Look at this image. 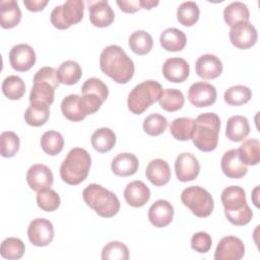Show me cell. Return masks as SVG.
I'll list each match as a JSON object with an SVG mask.
<instances>
[{
	"mask_svg": "<svg viewBox=\"0 0 260 260\" xmlns=\"http://www.w3.org/2000/svg\"><path fill=\"white\" fill-rule=\"evenodd\" d=\"M32 81H34V85L29 93V102L30 103L42 102V103L51 105L54 102L56 87L47 81H42V80H32Z\"/></svg>",
	"mask_w": 260,
	"mask_h": 260,
	"instance_id": "cell-33",
	"label": "cell"
},
{
	"mask_svg": "<svg viewBox=\"0 0 260 260\" xmlns=\"http://www.w3.org/2000/svg\"><path fill=\"white\" fill-rule=\"evenodd\" d=\"M61 111L66 119L72 122H79L87 115H91L82 95L69 94L61 102Z\"/></svg>",
	"mask_w": 260,
	"mask_h": 260,
	"instance_id": "cell-16",
	"label": "cell"
},
{
	"mask_svg": "<svg viewBox=\"0 0 260 260\" xmlns=\"http://www.w3.org/2000/svg\"><path fill=\"white\" fill-rule=\"evenodd\" d=\"M174 216L173 205L164 199L156 200L148 209V219L155 228H165L169 225Z\"/></svg>",
	"mask_w": 260,
	"mask_h": 260,
	"instance_id": "cell-20",
	"label": "cell"
},
{
	"mask_svg": "<svg viewBox=\"0 0 260 260\" xmlns=\"http://www.w3.org/2000/svg\"><path fill=\"white\" fill-rule=\"evenodd\" d=\"M138 158L129 152L117 154L111 164L112 172L119 177H128L134 175L138 170Z\"/></svg>",
	"mask_w": 260,
	"mask_h": 260,
	"instance_id": "cell-24",
	"label": "cell"
},
{
	"mask_svg": "<svg viewBox=\"0 0 260 260\" xmlns=\"http://www.w3.org/2000/svg\"><path fill=\"white\" fill-rule=\"evenodd\" d=\"M158 1H153V0H140V5L141 8L144 9H151L152 7L158 5Z\"/></svg>",
	"mask_w": 260,
	"mask_h": 260,
	"instance_id": "cell-51",
	"label": "cell"
},
{
	"mask_svg": "<svg viewBox=\"0 0 260 260\" xmlns=\"http://www.w3.org/2000/svg\"><path fill=\"white\" fill-rule=\"evenodd\" d=\"M190 73L188 62L179 57L169 58L162 65V74L165 78L171 82L180 83L185 81Z\"/></svg>",
	"mask_w": 260,
	"mask_h": 260,
	"instance_id": "cell-18",
	"label": "cell"
},
{
	"mask_svg": "<svg viewBox=\"0 0 260 260\" xmlns=\"http://www.w3.org/2000/svg\"><path fill=\"white\" fill-rule=\"evenodd\" d=\"M238 151L241 160L246 166H256L260 161V142L258 139L245 140Z\"/></svg>",
	"mask_w": 260,
	"mask_h": 260,
	"instance_id": "cell-35",
	"label": "cell"
},
{
	"mask_svg": "<svg viewBox=\"0 0 260 260\" xmlns=\"http://www.w3.org/2000/svg\"><path fill=\"white\" fill-rule=\"evenodd\" d=\"M0 152L3 157H12L19 149L20 141L16 133L12 131H4L0 136Z\"/></svg>",
	"mask_w": 260,
	"mask_h": 260,
	"instance_id": "cell-44",
	"label": "cell"
},
{
	"mask_svg": "<svg viewBox=\"0 0 260 260\" xmlns=\"http://www.w3.org/2000/svg\"><path fill=\"white\" fill-rule=\"evenodd\" d=\"M128 44L132 52L137 55L148 54L153 46V40L149 32L145 30H135L129 37Z\"/></svg>",
	"mask_w": 260,
	"mask_h": 260,
	"instance_id": "cell-32",
	"label": "cell"
},
{
	"mask_svg": "<svg viewBox=\"0 0 260 260\" xmlns=\"http://www.w3.org/2000/svg\"><path fill=\"white\" fill-rule=\"evenodd\" d=\"M181 200L198 217L209 216L214 208L211 194L200 186H190L184 189L181 193Z\"/></svg>",
	"mask_w": 260,
	"mask_h": 260,
	"instance_id": "cell-7",
	"label": "cell"
},
{
	"mask_svg": "<svg viewBox=\"0 0 260 260\" xmlns=\"http://www.w3.org/2000/svg\"><path fill=\"white\" fill-rule=\"evenodd\" d=\"M26 182L29 188L36 192L50 189L54 182L53 173L43 164L32 165L26 173Z\"/></svg>",
	"mask_w": 260,
	"mask_h": 260,
	"instance_id": "cell-15",
	"label": "cell"
},
{
	"mask_svg": "<svg viewBox=\"0 0 260 260\" xmlns=\"http://www.w3.org/2000/svg\"><path fill=\"white\" fill-rule=\"evenodd\" d=\"M195 129V119L191 118H177L173 120L170 125V132L174 138L180 141H187L192 139Z\"/></svg>",
	"mask_w": 260,
	"mask_h": 260,
	"instance_id": "cell-31",
	"label": "cell"
},
{
	"mask_svg": "<svg viewBox=\"0 0 260 260\" xmlns=\"http://www.w3.org/2000/svg\"><path fill=\"white\" fill-rule=\"evenodd\" d=\"M21 19V11L15 0L0 1V24L3 28L16 26Z\"/></svg>",
	"mask_w": 260,
	"mask_h": 260,
	"instance_id": "cell-27",
	"label": "cell"
},
{
	"mask_svg": "<svg viewBox=\"0 0 260 260\" xmlns=\"http://www.w3.org/2000/svg\"><path fill=\"white\" fill-rule=\"evenodd\" d=\"M64 146V139L61 133L55 130L46 131L41 138V147L49 155H57Z\"/></svg>",
	"mask_w": 260,
	"mask_h": 260,
	"instance_id": "cell-38",
	"label": "cell"
},
{
	"mask_svg": "<svg viewBox=\"0 0 260 260\" xmlns=\"http://www.w3.org/2000/svg\"><path fill=\"white\" fill-rule=\"evenodd\" d=\"M159 43L162 49L166 51L179 52L185 48L187 37L181 29L176 27H169L160 34Z\"/></svg>",
	"mask_w": 260,
	"mask_h": 260,
	"instance_id": "cell-26",
	"label": "cell"
},
{
	"mask_svg": "<svg viewBox=\"0 0 260 260\" xmlns=\"http://www.w3.org/2000/svg\"><path fill=\"white\" fill-rule=\"evenodd\" d=\"M216 88L208 82H195L188 90L189 102L197 108H204L213 105L216 101Z\"/></svg>",
	"mask_w": 260,
	"mask_h": 260,
	"instance_id": "cell-11",
	"label": "cell"
},
{
	"mask_svg": "<svg viewBox=\"0 0 260 260\" xmlns=\"http://www.w3.org/2000/svg\"><path fill=\"white\" fill-rule=\"evenodd\" d=\"M221 203L224 207V215L235 225H246L252 217L253 212L246 200V193L240 186H229L221 192Z\"/></svg>",
	"mask_w": 260,
	"mask_h": 260,
	"instance_id": "cell-2",
	"label": "cell"
},
{
	"mask_svg": "<svg viewBox=\"0 0 260 260\" xmlns=\"http://www.w3.org/2000/svg\"><path fill=\"white\" fill-rule=\"evenodd\" d=\"M82 94L86 93H92L101 98L104 102L108 99L109 95V89L105 82H103L101 79L96 77H91L85 80L81 87Z\"/></svg>",
	"mask_w": 260,
	"mask_h": 260,
	"instance_id": "cell-46",
	"label": "cell"
},
{
	"mask_svg": "<svg viewBox=\"0 0 260 260\" xmlns=\"http://www.w3.org/2000/svg\"><path fill=\"white\" fill-rule=\"evenodd\" d=\"M2 91L9 100H19L25 92L24 81L17 75H9L2 82Z\"/></svg>",
	"mask_w": 260,
	"mask_h": 260,
	"instance_id": "cell-41",
	"label": "cell"
},
{
	"mask_svg": "<svg viewBox=\"0 0 260 260\" xmlns=\"http://www.w3.org/2000/svg\"><path fill=\"white\" fill-rule=\"evenodd\" d=\"M223 18L229 26H233L239 21H249L250 12L246 4L240 1L232 2L223 10Z\"/></svg>",
	"mask_w": 260,
	"mask_h": 260,
	"instance_id": "cell-34",
	"label": "cell"
},
{
	"mask_svg": "<svg viewBox=\"0 0 260 260\" xmlns=\"http://www.w3.org/2000/svg\"><path fill=\"white\" fill-rule=\"evenodd\" d=\"M49 106L50 105L42 102L30 103L24 113L25 122L32 127H40L46 124L50 117Z\"/></svg>",
	"mask_w": 260,
	"mask_h": 260,
	"instance_id": "cell-28",
	"label": "cell"
},
{
	"mask_svg": "<svg viewBox=\"0 0 260 260\" xmlns=\"http://www.w3.org/2000/svg\"><path fill=\"white\" fill-rule=\"evenodd\" d=\"M195 70L197 75L203 79H214L222 72V62L215 55L204 54L197 59Z\"/></svg>",
	"mask_w": 260,
	"mask_h": 260,
	"instance_id": "cell-21",
	"label": "cell"
},
{
	"mask_svg": "<svg viewBox=\"0 0 260 260\" xmlns=\"http://www.w3.org/2000/svg\"><path fill=\"white\" fill-rule=\"evenodd\" d=\"M250 133L249 121L246 117L241 115L232 116L228 119L225 136L234 142L244 140Z\"/></svg>",
	"mask_w": 260,
	"mask_h": 260,
	"instance_id": "cell-25",
	"label": "cell"
},
{
	"mask_svg": "<svg viewBox=\"0 0 260 260\" xmlns=\"http://www.w3.org/2000/svg\"><path fill=\"white\" fill-rule=\"evenodd\" d=\"M116 134L114 133V131L110 128H99L96 129L90 138V142L92 147L101 152V153H105L110 151L116 144Z\"/></svg>",
	"mask_w": 260,
	"mask_h": 260,
	"instance_id": "cell-29",
	"label": "cell"
},
{
	"mask_svg": "<svg viewBox=\"0 0 260 260\" xmlns=\"http://www.w3.org/2000/svg\"><path fill=\"white\" fill-rule=\"evenodd\" d=\"M212 245V240L209 234L198 232L191 238V248L198 253H207Z\"/></svg>",
	"mask_w": 260,
	"mask_h": 260,
	"instance_id": "cell-47",
	"label": "cell"
},
{
	"mask_svg": "<svg viewBox=\"0 0 260 260\" xmlns=\"http://www.w3.org/2000/svg\"><path fill=\"white\" fill-rule=\"evenodd\" d=\"M58 79L60 83L66 84V85H72L79 81V79L82 76V69L80 65L73 61V60H67L64 61L57 70Z\"/></svg>",
	"mask_w": 260,
	"mask_h": 260,
	"instance_id": "cell-30",
	"label": "cell"
},
{
	"mask_svg": "<svg viewBox=\"0 0 260 260\" xmlns=\"http://www.w3.org/2000/svg\"><path fill=\"white\" fill-rule=\"evenodd\" d=\"M60 196L52 189L43 190L37 194V204L44 211H55L60 206Z\"/></svg>",
	"mask_w": 260,
	"mask_h": 260,
	"instance_id": "cell-45",
	"label": "cell"
},
{
	"mask_svg": "<svg viewBox=\"0 0 260 260\" xmlns=\"http://www.w3.org/2000/svg\"><path fill=\"white\" fill-rule=\"evenodd\" d=\"M245 255V246L236 236L223 237L214 252L215 260H240Z\"/></svg>",
	"mask_w": 260,
	"mask_h": 260,
	"instance_id": "cell-12",
	"label": "cell"
},
{
	"mask_svg": "<svg viewBox=\"0 0 260 260\" xmlns=\"http://www.w3.org/2000/svg\"><path fill=\"white\" fill-rule=\"evenodd\" d=\"M168 126V120L165 116L153 113L147 116L143 121V130L150 136H158L162 134Z\"/></svg>",
	"mask_w": 260,
	"mask_h": 260,
	"instance_id": "cell-43",
	"label": "cell"
},
{
	"mask_svg": "<svg viewBox=\"0 0 260 260\" xmlns=\"http://www.w3.org/2000/svg\"><path fill=\"white\" fill-rule=\"evenodd\" d=\"M27 237L36 247L48 246L54 239V226L49 219L35 218L27 228Z\"/></svg>",
	"mask_w": 260,
	"mask_h": 260,
	"instance_id": "cell-10",
	"label": "cell"
},
{
	"mask_svg": "<svg viewBox=\"0 0 260 260\" xmlns=\"http://www.w3.org/2000/svg\"><path fill=\"white\" fill-rule=\"evenodd\" d=\"M25 251L24 243L18 238H6L1 243L0 253L1 256L8 260L20 259Z\"/></svg>",
	"mask_w": 260,
	"mask_h": 260,
	"instance_id": "cell-40",
	"label": "cell"
},
{
	"mask_svg": "<svg viewBox=\"0 0 260 260\" xmlns=\"http://www.w3.org/2000/svg\"><path fill=\"white\" fill-rule=\"evenodd\" d=\"M220 166L222 173L231 179H241L248 172L247 166L241 160L239 151L236 148L230 149L223 153Z\"/></svg>",
	"mask_w": 260,
	"mask_h": 260,
	"instance_id": "cell-17",
	"label": "cell"
},
{
	"mask_svg": "<svg viewBox=\"0 0 260 260\" xmlns=\"http://www.w3.org/2000/svg\"><path fill=\"white\" fill-rule=\"evenodd\" d=\"M258 191H259V186H256L255 189H254L253 192H252V199H253V202H254V204H255L256 207H259V203H258V199H257Z\"/></svg>",
	"mask_w": 260,
	"mask_h": 260,
	"instance_id": "cell-52",
	"label": "cell"
},
{
	"mask_svg": "<svg viewBox=\"0 0 260 260\" xmlns=\"http://www.w3.org/2000/svg\"><path fill=\"white\" fill-rule=\"evenodd\" d=\"M175 172L177 179L181 182L195 180L200 172V165L194 154L182 152L175 161Z\"/></svg>",
	"mask_w": 260,
	"mask_h": 260,
	"instance_id": "cell-14",
	"label": "cell"
},
{
	"mask_svg": "<svg viewBox=\"0 0 260 260\" xmlns=\"http://www.w3.org/2000/svg\"><path fill=\"white\" fill-rule=\"evenodd\" d=\"M124 198L132 207H141L150 199V190L142 181H132L124 190Z\"/></svg>",
	"mask_w": 260,
	"mask_h": 260,
	"instance_id": "cell-22",
	"label": "cell"
},
{
	"mask_svg": "<svg viewBox=\"0 0 260 260\" xmlns=\"http://www.w3.org/2000/svg\"><path fill=\"white\" fill-rule=\"evenodd\" d=\"M252 98V91L248 86L238 84L231 86L224 91V102L230 106H242Z\"/></svg>",
	"mask_w": 260,
	"mask_h": 260,
	"instance_id": "cell-39",
	"label": "cell"
},
{
	"mask_svg": "<svg viewBox=\"0 0 260 260\" xmlns=\"http://www.w3.org/2000/svg\"><path fill=\"white\" fill-rule=\"evenodd\" d=\"M117 5L126 13H134L141 9L140 0H118Z\"/></svg>",
	"mask_w": 260,
	"mask_h": 260,
	"instance_id": "cell-49",
	"label": "cell"
},
{
	"mask_svg": "<svg viewBox=\"0 0 260 260\" xmlns=\"http://www.w3.org/2000/svg\"><path fill=\"white\" fill-rule=\"evenodd\" d=\"M36 59L35 50L27 44H17L9 52L10 65L18 72L29 70L35 65Z\"/></svg>",
	"mask_w": 260,
	"mask_h": 260,
	"instance_id": "cell-13",
	"label": "cell"
},
{
	"mask_svg": "<svg viewBox=\"0 0 260 260\" xmlns=\"http://www.w3.org/2000/svg\"><path fill=\"white\" fill-rule=\"evenodd\" d=\"M83 12L84 2L82 0H68L52 10L50 20L54 27L67 29L82 19Z\"/></svg>",
	"mask_w": 260,
	"mask_h": 260,
	"instance_id": "cell-8",
	"label": "cell"
},
{
	"mask_svg": "<svg viewBox=\"0 0 260 260\" xmlns=\"http://www.w3.org/2000/svg\"><path fill=\"white\" fill-rule=\"evenodd\" d=\"M82 198L102 217H113L120 210V201L117 195L99 184H89L83 190Z\"/></svg>",
	"mask_w": 260,
	"mask_h": 260,
	"instance_id": "cell-5",
	"label": "cell"
},
{
	"mask_svg": "<svg viewBox=\"0 0 260 260\" xmlns=\"http://www.w3.org/2000/svg\"><path fill=\"white\" fill-rule=\"evenodd\" d=\"M158 102L162 110L167 112H176L184 106L185 98L181 90L176 88H167L164 90Z\"/></svg>",
	"mask_w": 260,
	"mask_h": 260,
	"instance_id": "cell-37",
	"label": "cell"
},
{
	"mask_svg": "<svg viewBox=\"0 0 260 260\" xmlns=\"http://www.w3.org/2000/svg\"><path fill=\"white\" fill-rule=\"evenodd\" d=\"M162 86L155 80H145L136 86L128 94L127 105L130 112L140 115L153 103L159 101L162 94Z\"/></svg>",
	"mask_w": 260,
	"mask_h": 260,
	"instance_id": "cell-6",
	"label": "cell"
},
{
	"mask_svg": "<svg viewBox=\"0 0 260 260\" xmlns=\"http://www.w3.org/2000/svg\"><path fill=\"white\" fill-rule=\"evenodd\" d=\"M48 0H24L23 4L27 8V10L32 12H38L44 9V7L48 4Z\"/></svg>",
	"mask_w": 260,
	"mask_h": 260,
	"instance_id": "cell-50",
	"label": "cell"
},
{
	"mask_svg": "<svg viewBox=\"0 0 260 260\" xmlns=\"http://www.w3.org/2000/svg\"><path fill=\"white\" fill-rule=\"evenodd\" d=\"M200 10L194 1H185L177 9V19L184 26H192L199 19Z\"/></svg>",
	"mask_w": 260,
	"mask_h": 260,
	"instance_id": "cell-36",
	"label": "cell"
},
{
	"mask_svg": "<svg viewBox=\"0 0 260 260\" xmlns=\"http://www.w3.org/2000/svg\"><path fill=\"white\" fill-rule=\"evenodd\" d=\"M89 20L96 27H106L113 23L115 13L106 0L89 2Z\"/></svg>",
	"mask_w": 260,
	"mask_h": 260,
	"instance_id": "cell-19",
	"label": "cell"
},
{
	"mask_svg": "<svg viewBox=\"0 0 260 260\" xmlns=\"http://www.w3.org/2000/svg\"><path fill=\"white\" fill-rule=\"evenodd\" d=\"M229 37L236 48L247 50L256 44L258 34L250 21H239L231 27Z\"/></svg>",
	"mask_w": 260,
	"mask_h": 260,
	"instance_id": "cell-9",
	"label": "cell"
},
{
	"mask_svg": "<svg viewBox=\"0 0 260 260\" xmlns=\"http://www.w3.org/2000/svg\"><path fill=\"white\" fill-rule=\"evenodd\" d=\"M220 130V119L215 113H203L195 119L192 136L194 145L201 151L209 152L216 148Z\"/></svg>",
	"mask_w": 260,
	"mask_h": 260,
	"instance_id": "cell-3",
	"label": "cell"
},
{
	"mask_svg": "<svg viewBox=\"0 0 260 260\" xmlns=\"http://www.w3.org/2000/svg\"><path fill=\"white\" fill-rule=\"evenodd\" d=\"M103 260H128V247L119 241L109 242L102 250Z\"/></svg>",
	"mask_w": 260,
	"mask_h": 260,
	"instance_id": "cell-42",
	"label": "cell"
},
{
	"mask_svg": "<svg viewBox=\"0 0 260 260\" xmlns=\"http://www.w3.org/2000/svg\"><path fill=\"white\" fill-rule=\"evenodd\" d=\"M101 70L117 83H127L133 77L134 63L118 45L106 47L100 56Z\"/></svg>",
	"mask_w": 260,
	"mask_h": 260,
	"instance_id": "cell-1",
	"label": "cell"
},
{
	"mask_svg": "<svg viewBox=\"0 0 260 260\" xmlns=\"http://www.w3.org/2000/svg\"><path fill=\"white\" fill-rule=\"evenodd\" d=\"M145 175L152 185L159 187L169 183L171 179V170L166 160L155 158L148 162Z\"/></svg>",
	"mask_w": 260,
	"mask_h": 260,
	"instance_id": "cell-23",
	"label": "cell"
},
{
	"mask_svg": "<svg viewBox=\"0 0 260 260\" xmlns=\"http://www.w3.org/2000/svg\"><path fill=\"white\" fill-rule=\"evenodd\" d=\"M32 80H42V81H47L51 84H53L56 88L59 85V79H58V74H57V70L53 67H49V66H45L42 67L41 69H39L37 71V73L34 76Z\"/></svg>",
	"mask_w": 260,
	"mask_h": 260,
	"instance_id": "cell-48",
	"label": "cell"
},
{
	"mask_svg": "<svg viewBox=\"0 0 260 260\" xmlns=\"http://www.w3.org/2000/svg\"><path fill=\"white\" fill-rule=\"evenodd\" d=\"M91 165L90 154L81 147L72 148L60 167V177L68 185H78L83 182Z\"/></svg>",
	"mask_w": 260,
	"mask_h": 260,
	"instance_id": "cell-4",
	"label": "cell"
}]
</instances>
